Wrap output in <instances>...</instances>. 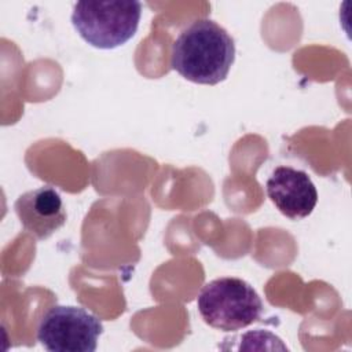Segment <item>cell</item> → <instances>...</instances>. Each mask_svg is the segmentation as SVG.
Wrapping results in <instances>:
<instances>
[{
  "label": "cell",
  "instance_id": "cell-1",
  "mask_svg": "<svg viewBox=\"0 0 352 352\" xmlns=\"http://www.w3.org/2000/svg\"><path fill=\"white\" fill-rule=\"evenodd\" d=\"M235 60V43L217 22L202 18L184 28L172 44L170 66L186 80L216 85Z\"/></svg>",
  "mask_w": 352,
  "mask_h": 352
},
{
  "label": "cell",
  "instance_id": "cell-2",
  "mask_svg": "<svg viewBox=\"0 0 352 352\" xmlns=\"http://www.w3.org/2000/svg\"><path fill=\"white\" fill-rule=\"evenodd\" d=\"M197 308L204 322L223 331L248 327L261 318L263 301L257 292L243 279L223 276L204 285Z\"/></svg>",
  "mask_w": 352,
  "mask_h": 352
},
{
  "label": "cell",
  "instance_id": "cell-3",
  "mask_svg": "<svg viewBox=\"0 0 352 352\" xmlns=\"http://www.w3.org/2000/svg\"><path fill=\"white\" fill-rule=\"evenodd\" d=\"M140 16V1H78L73 7L72 23L89 45L113 50L135 36Z\"/></svg>",
  "mask_w": 352,
  "mask_h": 352
},
{
  "label": "cell",
  "instance_id": "cell-4",
  "mask_svg": "<svg viewBox=\"0 0 352 352\" xmlns=\"http://www.w3.org/2000/svg\"><path fill=\"white\" fill-rule=\"evenodd\" d=\"M102 333V320L85 308L55 305L41 318L37 340L50 352H94Z\"/></svg>",
  "mask_w": 352,
  "mask_h": 352
},
{
  "label": "cell",
  "instance_id": "cell-5",
  "mask_svg": "<svg viewBox=\"0 0 352 352\" xmlns=\"http://www.w3.org/2000/svg\"><path fill=\"white\" fill-rule=\"evenodd\" d=\"M265 188L279 212L292 220L309 216L318 202V191L308 173L292 166H276L267 179Z\"/></svg>",
  "mask_w": 352,
  "mask_h": 352
},
{
  "label": "cell",
  "instance_id": "cell-6",
  "mask_svg": "<svg viewBox=\"0 0 352 352\" xmlns=\"http://www.w3.org/2000/svg\"><path fill=\"white\" fill-rule=\"evenodd\" d=\"M14 209L25 231L40 241L50 238L66 223L62 198L51 186L23 192L15 201Z\"/></svg>",
  "mask_w": 352,
  "mask_h": 352
}]
</instances>
